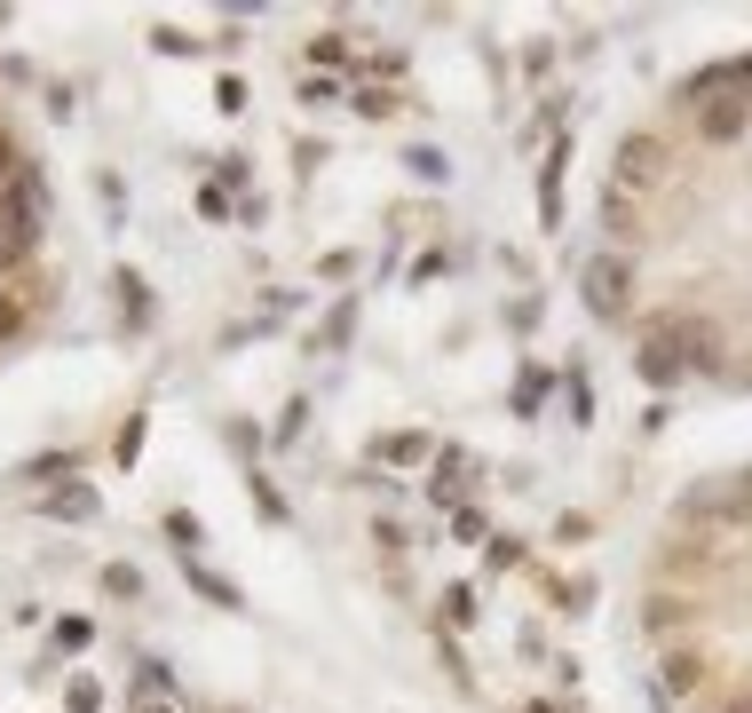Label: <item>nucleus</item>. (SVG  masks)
I'll return each instance as SVG.
<instances>
[{
	"label": "nucleus",
	"mask_w": 752,
	"mask_h": 713,
	"mask_svg": "<svg viewBox=\"0 0 752 713\" xmlns=\"http://www.w3.org/2000/svg\"><path fill=\"white\" fill-rule=\"evenodd\" d=\"M135 452H143V421H127V428H119V445H112V460H135Z\"/></svg>",
	"instance_id": "8"
},
{
	"label": "nucleus",
	"mask_w": 752,
	"mask_h": 713,
	"mask_svg": "<svg viewBox=\"0 0 752 713\" xmlns=\"http://www.w3.org/2000/svg\"><path fill=\"white\" fill-rule=\"evenodd\" d=\"M112 294H119V325H127V333H135V325H151V294H143V278H135V269H119Z\"/></svg>",
	"instance_id": "4"
},
{
	"label": "nucleus",
	"mask_w": 752,
	"mask_h": 713,
	"mask_svg": "<svg viewBox=\"0 0 752 713\" xmlns=\"http://www.w3.org/2000/svg\"><path fill=\"white\" fill-rule=\"evenodd\" d=\"M24 175V151H16V135L9 127H0V198H9V183Z\"/></svg>",
	"instance_id": "5"
},
{
	"label": "nucleus",
	"mask_w": 752,
	"mask_h": 713,
	"mask_svg": "<svg viewBox=\"0 0 752 713\" xmlns=\"http://www.w3.org/2000/svg\"><path fill=\"white\" fill-rule=\"evenodd\" d=\"M41 507H48L56 524H88V516H95V492H88V484H48Z\"/></svg>",
	"instance_id": "3"
},
{
	"label": "nucleus",
	"mask_w": 752,
	"mask_h": 713,
	"mask_svg": "<svg viewBox=\"0 0 752 713\" xmlns=\"http://www.w3.org/2000/svg\"><path fill=\"white\" fill-rule=\"evenodd\" d=\"M587 310L634 333L658 389H752V56L690 72L658 119L618 135Z\"/></svg>",
	"instance_id": "1"
},
{
	"label": "nucleus",
	"mask_w": 752,
	"mask_h": 713,
	"mask_svg": "<svg viewBox=\"0 0 752 713\" xmlns=\"http://www.w3.org/2000/svg\"><path fill=\"white\" fill-rule=\"evenodd\" d=\"M641 634L666 713H752V468L673 499Z\"/></svg>",
	"instance_id": "2"
},
{
	"label": "nucleus",
	"mask_w": 752,
	"mask_h": 713,
	"mask_svg": "<svg viewBox=\"0 0 752 713\" xmlns=\"http://www.w3.org/2000/svg\"><path fill=\"white\" fill-rule=\"evenodd\" d=\"M63 705H72V713H95V705H104V690H95V682H88V674H80V682H72V690H63Z\"/></svg>",
	"instance_id": "6"
},
{
	"label": "nucleus",
	"mask_w": 752,
	"mask_h": 713,
	"mask_svg": "<svg viewBox=\"0 0 752 713\" xmlns=\"http://www.w3.org/2000/svg\"><path fill=\"white\" fill-rule=\"evenodd\" d=\"M104 595H143V579H135L127 563H112V571H104Z\"/></svg>",
	"instance_id": "7"
}]
</instances>
